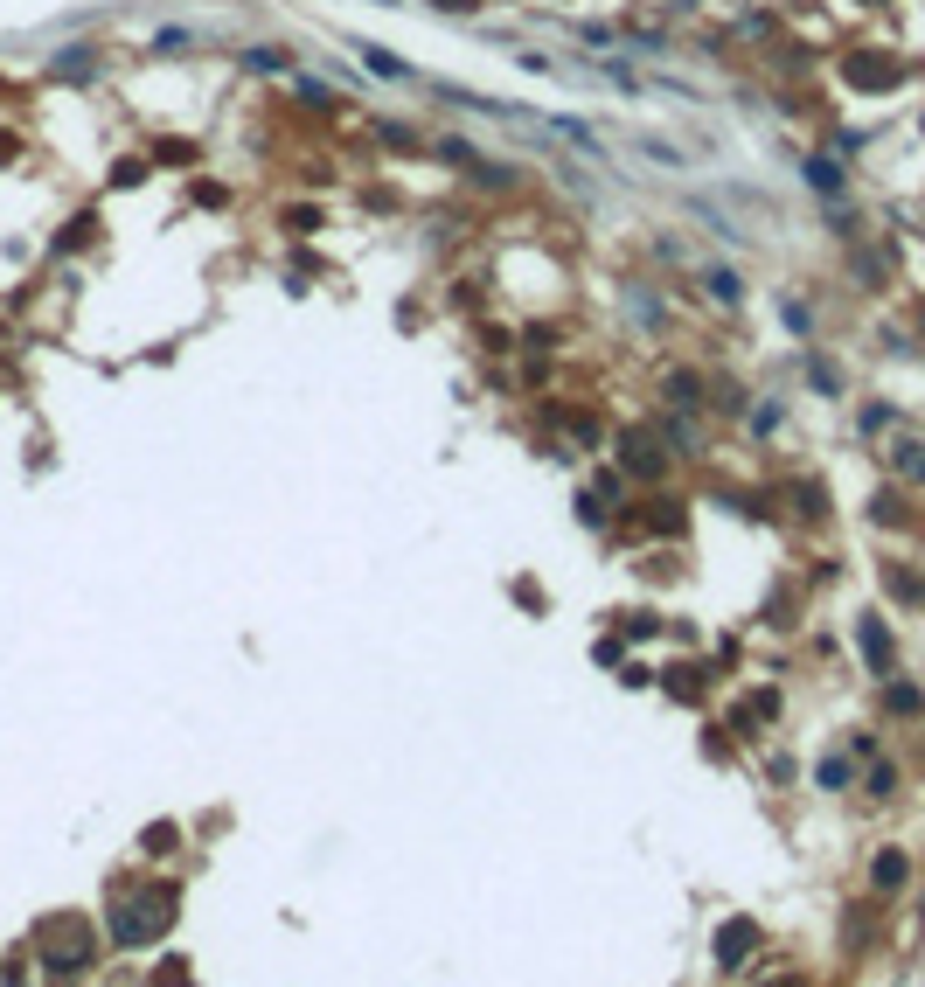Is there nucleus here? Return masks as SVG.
<instances>
[{"label":"nucleus","mask_w":925,"mask_h":987,"mask_svg":"<svg viewBox=\"0 0 925 987\" xmlns=\"http://www.w3.org/2000/svg\"><path fill=\"white\" fill-rule=\"evenodd\" d=\"M856 633H863V654H870V668H877V675H884V668H891V633H884V626H877V619H863V626H856Z\"/></svg>","instance_id":"39448f33"},{"label":"nucleus","mask_w":925,"mask_h":987,"mask_svg":"<svg viewBox=\"0 0 925 987\" xmlns=\"http://www.w3.org/2000/svg\"><path fill=\"white\" fill-rule=\"evenodd\" d=\"M7 153H14V140H0V160H7Z\"/></svg>","instance_id":"a211bd4d"},{"label":"nucleus","mask_w":925,"mask_h":987,"mask_svg":"<svg viewBox=\"0 0 925 987\" xmlns=\"http://www.w3.org/2000/svg\"><path fill=\"white\" fill-rule=\"evenodd\" d=\"M752 946H759V925H752V918H731V925L717 932V967H724V974H731V967H745V960H752Z\"/></svg>","instance_id":"f257e3e1"},{"label":"nucleus","mask_w":925,"mask_h":987,"mask_svg":"<svg viewBox=\"0 0 925 987\" xmlns=\"http://www.w3.org/2000/svg\"><path fill=\"white\" fill-rule=\"evenodd\" d=\"M814 779H821V786H828V793H835V786H842V779H849V765H842V758H821V765H814Z\"/></svg>","instance_id":"2eb2a0df"},{"label":"nucleus","mask_w":925,"mask_h":987,"mask_svg":"<svg viewBox=\"0 0 925 987\" xmlns=\"http://www.w3.org/2000/svg\"><path fill=\"white\" fill-rule=\"evenodd\" d=\"M626 473H633V480L668 473V452H661V438H654V431H633V438H626Z\"/></svg>","instance_id":"f03ea898"},{"label":"nucleus","mask_w":925,"mask_h":987,"mask_svg":"<svg viewBox=\"0 0 925 987\" xmlns=\"http://www.w3.org/2000/svg\"><path fill=\"white\" fill-rule=\"evenodd\" d=\"M244 63H251V70H258V77H279V70H286V56H279V49H251V56H244Z\"/></svg>","instance_id":"4468645a"},{"label":"nucleus","mask_w":925,"mask_h":987,"mask_svg":"<svg viewBox=\"0 0 925 987\" xmlns=\"http://www.w3.org/2000/svg\"><path fill=\"white\" fill-rule=\"evenodd\" d=\"M898 473H905V480H925V445H919V438H912V445H898Z\"/></svg>","instance_id":"ddd939ff"},{"label":"nucleus","mask_w":925,"mask_h":987,"mask_svg":"<svg viewBox=\"0 0 925 987\" xmlns=\"http://www.w3.org/2000/svg\"><path fill=\"white\" fill-rule=\"evenodd\" d=\"M905 876H912V862H905L898 848H884V855L870 862V883H877V890H905Z\"/></svg>","instance_id":"20e7f679"},{"label":"nucleus","mask_w":925,"mask_h":987,"mask_svg":"<svg viewBox=\"0 0 925 987\" xmlns=\"http://www.w3.org/2000/svg\"><path fill=\"white\" fill-rule=\"evenodd\" d=\"M174 842H181V828H174V821H154V828L140 835V848H147V855H167Z\"/></svg>","instance_id":"9d476101"},{"label":"nucleus","mask_w":925,"mask_h":987,"mask_svg":"<svg viewBox=\"0 0 925 987\" xmlns=\"http://www.w3.org/2000/svg\"><path fill=\"white\" fill-rule=\"evenodd\" d=\"M91 237H98V216H77V223H70V230L56 237V258H63V251H84Z\"/></svg>","instance_id":"1a4fd4ad"},{"label":"nucleus","mask_w":925,"mask_h":987,"mask_svg":"<svg viewBox=\"0 0 925 987\" xmlns=\"http://www.w3.org/2000/svg\"><path fill=\"white\" fill-rule=\"evenodd\" d=\"M766 716H779V696H772V689H759L752 703L731 709V723H738V730H752V723H766Z\"/></svg>","instance_id":"423d86ee"},{"label":"nucleus","mask_w":925,"mask_h":987,"mask_svg":"<svg viewBox=\"0 0 925 987\" xmlns=\"http://www.w3.org/2000/svg\"><path fill=\"white\" fill-rule=\"evenodd\" d=\"M849 84H856V91H891V84H905V70H898L891 56H856V63H849Z\"/></svg>","instance_id":"7ed1b4c3"},{"label":"nucleus","mask_w":925,"mask_h":987,"mask_svg":"<svg viewBox=\"0 0 925 987\" xmlns=\"http://www.w3.org/2000/svg\"><path fill=\"white\" fill-rule=\"evenodd\" d=\"M696 390H703V383H696L689 369H668V404H675V411H696V404H703Z\"/></svg>","instance_id":"0eeeda50"},{"label":"nucleus","mask_w":925,"mask_h":987,"mask_svg":"<svg viewBox=\"0 0 925 987\" xmlns=\"http://www.w3.org/2000/svg\"><path fill=\"white\" fill-rule=\"evenodd\" d=\"M807 181H814L821 195H835V188H842V167H835V160H807Z\"/></svg>","instance_id":"9b49d317"},{"label":"nucleus","mask_w":925,"mask_h":987,"mask_svg":"<svg viewBox=\"0 0 925 987\" xmlns=\"http://www.w3.org/2000/svg\"><path fill=\"white\" fill-rule=\"evenodd\" d=\"M160 160H167V167H188V160H195V146H188V140H167V146H160Z\"/></svg>","instance_id":"dca6fc26"},{"label":"nucleus","mask_w":925,"mask_h":987,"mask_svg":"<svg viewBox=\"0 0 925 987\" xmlns=\"http://www.w3.org/2000/svg\"><path fill=\"white\" fill-rule=\"evenodd\" d=\"M355 49H362V63H369L376 77H411V70H404V63H397L390 49H376V42H355Z\"/></svg>","instance_id":"6e6552de"},{"label":"nucleus","mask_w":925,"mask_h":987,"mask_svg":"<svg viewBox=\"0 0 925 987\" xmlns=\"http://www.w3.org/2000/svg\"><path fill=\"white\" fill-rule=\"evenodd\" d=\"M432 7H446V14H473L480 0H432Z\"/></svg>","instance_id":"f3484780"},{"label":"nucleus","mask_w":925,"mask_h":987,"mask_svg":"<svg viewBox=\"0 0 925 987\" xmlns=\"http://www.w3.org/2000/svg\"><path fill=\"white\" fill-rule=\"evenodd\" d=\"M710 299H724V306H738V292H745V285H738V272H710Z\"/></svg>","instance_id":"f8f14e48"}]
</instances>
